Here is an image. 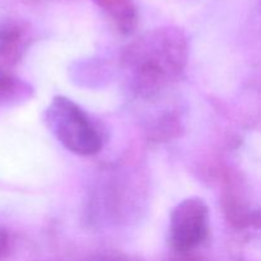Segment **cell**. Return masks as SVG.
Here are the masks:
<instances>
[{
    "label": "cell",
    "mask_w": 261,
    "mask_h": 261,
    "mask_svg": "<svg viewBox=\"0 0 261 261\" xmlns=\"http://www.w3.org/2000/svg\"><path fill=\"white\" fill-rule=\"evenodd\" d=\"M126 63L132 68L135 92L145 98L153 97L184 69L186 43L172 31L150 33L130 47Z\"/></svg>",
    "instance_id": "6da1fadb"
},
{
    "label": "cell",
    "mask_w": 261,
    "mask_h": 261,
    "mask_svg": "<svg viewBox=\"0 0 261 261\" xmlns=\"http://www.w3.org/2000/svg\"><path fill=\"white\" fill-rule=\"evenodd\" d=\"M46 124L56 139L78 155H93L102 148V138L88 115L74 101L54 97L46 110Z\"/></svg>",
    "instance_id": "7a4b0ae2"
},
{
    "label": "cell",
    "mask_w": 261,
    "mask_h": 261,
    "mask_svg": "<svg viewBox=\"0 0 261 261\" xmlns=\"http://www.w3.org/2000/svg\"><path fill=\"white\" fill-rule=\"evenodd\" d=\"M209 209L200 198H188L171 212L170 242L178 252L195 249L208 236Z\"/></svg>",
    "instance_id": "3957f363"
},
{
    "label": "cell",
    "mask_w": 261,
    "mask_h": 261,
    "mask_svg": "<svg viewBox=\"0 0 261 261\" xmlns=\"http://www.w3.org/2000/svg\"><path fill=\"white\" fill-rule=\"evenodd\" d=\"M98 3L114 18L121 32L133 31L137 18L132 0H98Z\"/></svg>",
    "instance_id": "277c9868"
},
{
    "label": "cell",
    "mask_w": 261,
    "mask_h": 261,
    "mask_svg": "<svg viewBox=\"0 0 261 261\" xmlns=\"http://www.w3.org/2000/svg\"><path fill=\"white\" fill-rule=\"evenodd\" d=\"M27 92L28 89L23 82L0 69V105L12 103L24 98Z\"/></svg>",
    "instance_id": "5b68a950"
},
{
    "label": "cell",
    "mask_w": 261,
    "mask_h": 261,
    "mask_svg": "<svg viewBox=\"0 0 261 261\" xmlns=\"http://www.w3.org/2000/svg\"><path fill=\"white\" fill-rule=\"evenodd\" d=\"M20 36H22V33L17 25H0V56L13 53L19 43Z\"/></svg>",
    "instance_id": "8992f818"
},
{
    "label": "cell",
    "mask_w": 261,
    "mask_h": 261,
    "mask_svg": "<svg viewBox=\"0 0 261 261\" xmlns=\"http://www.w3.org/2000/svg\"><path fill=\"white\" fill-rule=\"evenodd\" d=\"M9 251V236L4 229H0V260Z\"/></svg>",
    "instance_id": "52a82bcc"
}]
</instances>
